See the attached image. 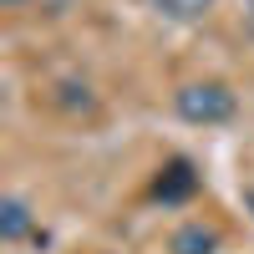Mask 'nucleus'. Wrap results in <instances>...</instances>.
I'll list each match as a JSON object with an SVG mask.
<instances>
[{
	"label": "nucleus",
	"mask_w": 254,
	"mask_h": 254,
	"mask_svg": "<svg viewBox=\"0 0 254 254\" xmlns=\"http://www.w3.org/2000/svg\"><path fill=\"white\" fill-rule=\"evenodd\" d=\"M36 5H46L51 15H61V10H66V5H71V0H36Z\"/></svg>",
	"instance_id": "obj_6"
},
{
	"label": "nucleus",
	"mask_w": 254,
	"mask_h": 254,
	"mask_svg": "<svg viewBox=\"0 0 254 254\" xmlns=\"http://www.w3.org/2000/svg\"><path fill=\"white\" fill-rule=\"evenodd\" d=\"M173 112L183 122H193V127H224V122H234L239 97L229 92V81L203 76V81H183L173 92Z\"/></svg>",
	"instance_id": "obj_1"
},
{
	"label": "nucleus",
	"mask_w": 254,
	"mask_h": 254,
	"mask_svg": "<svg viewBox=\"0 0 254 254\" xmlns=\"http://www.w3.org/2000/svg\"><path fill=\"white\" fill-rule=\"evenodd\" d=\"M5 10H26V5H36V0H0Z\"/></svg>",
	"instance_id": "obj_7"
},
{
	"label": "nucleus",
	"mask_w": 254,
	"mask_h": 254,
	"mask_svg": "<svg viewBox=\"0 0 254 254\" xmlns=\"http://www.w3.org/2000/svg\"><path fill=\"white\" fill-rule=\"evenodd\" d=\"M249 208H254V188H249Z\"/></svg>",
	"instance_id": "obj_8"
},
{
	"label": "nucleus",
	"mask_w": 254,
	"mask_h": 254,
	"mask_svg": "<svg viewBox=\"0 0 254 254\" xmlns=\"http://www.w3.org/2000/svg\"><path fill=\"white\" fill-rule=\"evenodd\" d=\"M0 239H5V244L36 239V214H31V203L20 198V193H5V198H0Z\"/></svg>",
	"instance_id": "obj_4"
},
{
	"label": "nucleus",
	"mask_w": 254,
	"mask_h": 254,
	"mask_svg": "<svg viewBox=\"0 0 254 254\" xmlns=\"http://www.w3.org/2000/svg\"><path fill=\"white\" fill-rule=\"evenodd\" d=\"M224 234L214 224H203V219H188L173 229V239H168V254H219Z\"/></svg>",
	"instance_id": "obj_3"
},
{
	"label": "nucleus",
	"mask_w": 254,
	"mask_h": 254,
	"mask_svg": "<svg viewBox=\"0 0 254 254\" xmlns=\"http://www.w3.org/2000/svg\"><path fill=\"white\" fill-rule=\"evenodd\" d=\"M147 5H153L158 15H168V20H203L219 0H147Z\"/></svg>",
	"instance_id": "obj_5"
},
{
	"label": "nucleus",
	"mask_w": 254,
	"mask_h": 254,
	"mask_svg": "<svg viewBox=\"0 0 254 254\" xmlns=\"http://www.w3.org/2000/svg\"><path fill=\"white\" fill-rule=\"evenodd\" d=\"M198 168L188 163V158H168L163 168H158V178H153V198L158 203H168V208H178V203H193V193H198Z\"/></svg>",
	"instance_id": "obj_2"
}]
</instances>
